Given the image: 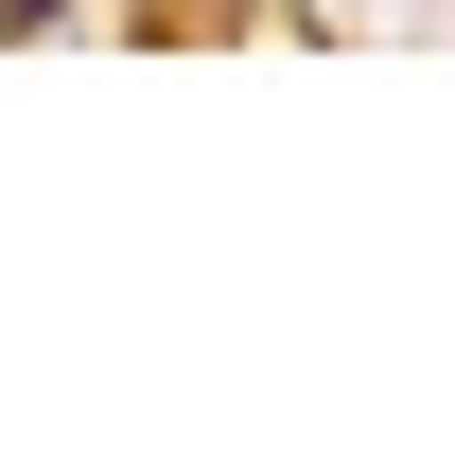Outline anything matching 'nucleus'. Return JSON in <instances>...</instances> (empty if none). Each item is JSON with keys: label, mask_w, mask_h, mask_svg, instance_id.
<instances>
[{"label": "nucleus", "mask_w": 455, "mask_h": 455, "mask_svg": "<svg viewBox=\"0 0 455 455\" xmlns=\"http://www.w3.org/2000/svg\"><path fill=\"white\" fill-rule=\"evenodd\" d=\"M36 18H53V0H0V36H36Z\"/></svg>", "instance_id": "obj_1"}]
</instances>
